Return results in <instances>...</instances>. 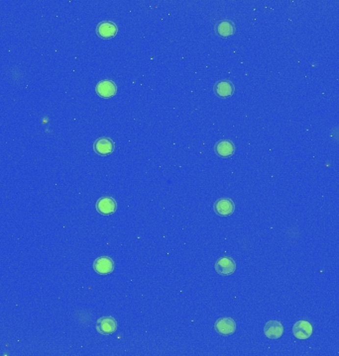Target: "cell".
<instances>
[{
	"instance_id": "cell-1",
	"label": "cell",
	"mask_w": 339,
	"mask_h": 356,
	"mask_svg": "<svg viewBox=\"0 0 339 356\" xmlns=\"http://www.w3.org/2000/svg\"><path fill=\"white\" fill-rule=\"evenodd\" d=\"M215 270L218 274L223 276L231 275L236 270V263L234 260L228 257L221 258L215 263Z\"/></svg>"
},
{
	"instance_id": "cell-2",
	"label": "cell",
	"mask_w": 339,
	"mask_h": 356,
	"mask_svg": "<svg viewBox=\"0 0 339 356\" xmlns=\"http://www.w3.org/2000/svg\"><path fill=\"white\" fill-rule=\"evenodd\" d=\"M96 330L104 335H109L116 332L117 323L111 317H104L101 318L96 323Z\"/></svg>"
},
{
	"instance_id": "cell-3",
	"label": "cell",
	"mask_w": 339,
	"mask_h": 356,
	"mask_svg": "<svg viewBox=\"0 0 339 356\" xmlns=\"http://www.w3.org/2000/svg\"><path fill=\"white\" fill-rule=\"evenodd\" d=\"M235 210V205L231 199L222 198L215 202L214 204V211L222 217L230 216Z\"/></svg>"
},
{
	"instance_id": "cell-4",
	"label": "cell",
	"mask_w": 339,
	"mask_h": 356,
	"mask_svg": "<svg viewBox=\"0 0 339 356\" xmlns=\"http://www.w3.org/2000/svg\"><path fill=\"white\" fill-rule=\"evenodd\" d=\"M215 330L221 335H230L236 331V323L233 319L222 318L215 323Z\"/></svg>"
},
{
	"instance_id": "cell-5",
	"label": "cell",
	"mask_w": 339,
	"mask_h": 356,
	"mask_svg": "<svg viewBox=\"0 0 339 356\" xmlns=\"http://www.w3.org/2000/svg\"><path fill=\"white\" fill-rule=\"evenodd\" d=\"M93 148L96 154L101 156H107L114 150V142L108 138H102L95 141Z\"/></svg>"
},
{
	"instance_id": "cell-6",
	"label": "cell",
	"mask_w": 339,
	"mask_h": 356,
	"mask_svg": "<svg viewBox=\"0 0 339 356\" xmlns=\"http://www.w3.org/2000/svg\"><path fill=\"white\" fill-rule=\"evenodd\" d=\"M96 210L103 215H110L116 210V202L111 197H103L96 203Z\"/></svg>"
},
{
	"instance_id": "cell-7",
	"label": "cell",
	"mask_w": 339,
	"mask_h": 356,
	"mask_svg": "<svg viewBox=\"0 0 339 356\" xmlns=\"http://www.w3.org/2000/svg\"><path fill=\"white\" fill-rule=\"evenodd\" d=\"M96 93L104 98H109L116 94V84L111 80H102L96 85Z\"/></svg>"
},
{
	"instance_id": "cell-8",
	"label": "cell",
	"mask_w": 339,
	"mask_h": 356,
	"mask_svg": "<svg viewBox=\"0 0 339 356\" xmlns=\"http://www.w3.org/2000/svg\"><path fill=\"white\" fill-rule=\"evenodd\" d=\"M293 333L299 339H308L313 334V326L308 321H300L294 325Z\"/></svg>"
},
{
	"instance_id": "cell-9",
	"label": "cell",
	"mask_w": 339,
	"mask_h": 356,
	"mask_svg": "<svg viewBox=\"0 0 339 356\" xmlns=\"http://www.w3.org/2000/svg\"><path fill=\"white\" fill-rule=\"evenodd\" d=\"M264 333L270 339H278L284 333V327L278 321H269L264 327Z\"/></svg>"
},
{
	"instance_id": "cell-10",
	"label": "cell",
	"mask_w": 339,
	"mask_h": 356,
	"mask_svg": "<svg viewBox=\"0 0 339 356\" xmlns=\"http://www.w3.org/2000/svg\"><path fill=\"white\" fill-rule=\"evenodd\" d=\"M93 268L95 272H98L99 274H109L114 269V262L111 259L107 257H103L94 261Z\"/></svg>"
},
{
	"instance_id": "cell-11",
	"label": "cell",
	"mask_w": 339,
	"mask_h": 356,
	"mask_svg": "<svg viewBox=\"0 0 339 356\" xmlns=\"http://www.w3.org/2000/svg\"><path fill=\"white\" fill-rule=\"evenodd\" d=\"M118 28L115 23L110 21H104L99 24L96 32H98L99 36L104 39H110L114 37L117 34Z\"/></svg>"
},
{
	"instance_id": "cell-12",
	"label": "cell",
	"mask_w": 339,
	"mask_h": 356,
	"mask_svg": "<svg viewBox=\"0 0 339 356\" xmlns=\"http://www.w3.org/2000/svg\"><path fill=\"white\" fill-rule=\"evenodd\" d=\"M215 152L216 154L221 157V158H229L231 157L234 151H235V146L233 144V142H231L228 140H222L220 142H218L215 144Z\"/></svg>"
},
{
	"instance_id": "cell-13",
	"label": "cell",
	"mask_w": 339,
	"mask_h": 356,
	"mask_svg": "<svg viewBox=\"0 0 339 356\" xmlns=\"http://www.w3.org/2000/svg\"><path fill=\"white\" fill-rule=\"evenodd\" d=\"M214 91L219 97L225 98V97H229L233 94L234 86L228 80H221L215 84Z\"/></svg>"
},
{
	"instance_id": "cell-14",
	"label": "cell",
	"mask_w": 339,
	"mask_h": 356,
	"mask_svg": "<svg viewBox=\"0 0 339 356\" xmlns=\"http://www.w3.org/2000/svg\"><path fill=\"white\" fill-rule=\"evenodd\" d=\"M235 32L234 24L229 20H221L216 25V33L223 38L232 36Z\"/></svg>"
}]
</instances>
